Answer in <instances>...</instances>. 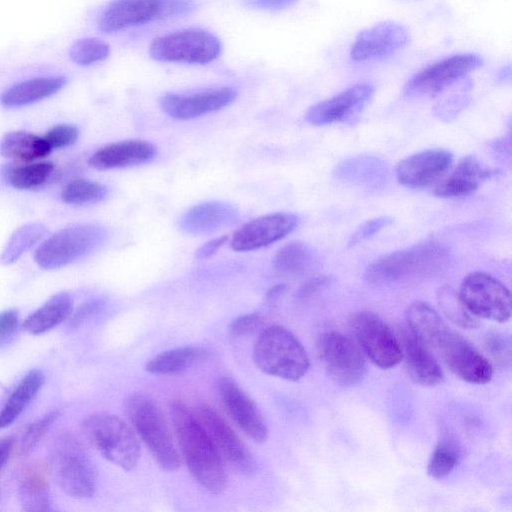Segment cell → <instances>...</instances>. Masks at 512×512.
Masks as SVG:
<instances>
[{"mask_svg":"<svg viewBox=\"0 0 512 512\" xmlns=\"http://www.w3.org/2000/svg\"><path fill=\"white\" fill-rule=\"evenodd\" d=\"M318 263L316 252L308 244L292 241L274 254L272 265L282 276H301Z\"/></svg>","mask_w":512,"mask_h":512,"instance_id":"f546056e","label":"cell"},{"mask_svg":"<svg viewBox=\"0 0 512 512\" xmlns=\"http://www.w3.org/2000/svg\"><path fill=\"white\" fill-rule=\"evenodd\" d=\"M14 440L12 437H6L0 440V471L9 459L13 449Z\"/></svg>","mask_w":512,"mask_h":512,"instance_id":"681fc988","label":"cell"},{"mask_svg":"<svg viewBox=\"0 0 512 512\" xmlns=\"http://www.w3.org/2000/svg\"><path fill=\"white\" fill-rule=\"evenodd\" d=\"M52 150L43 137L27 131H11L0 141V154L23 162L44 158Z\"/></svg>","mask_w":512,"mask_h":512,"instance_id":"4dcf8cb0","label":"cell"},{"mask_svg":"<svg viewBox=\"0 0 512 512\" xmlns=\"http://www.w3.org/2000/svg\"><path fill=\"white\" fill-rule=\"evenodd\" d=\"M79 137V129L71 124H58L43 136L51 150L74 144Z\"/></svg>","mask_w":512,"mask_h":512,"instance_id":"60d3db41","label":"cell"},{"mask_svg":"<svg viewBox=\"0 0 512 512\" xmlns=\"http://www.w3.org/2000/svg\"><path fill=\"white\" fill-rule=\"evenodd\" d=\"M297 0H243V3L255 9L276 11L293 5Z\"/></svg>","mask_w":512,"mask_h":512,"instance_id":"bcb514c9","label":"cell"},{"mask_svg":"<svg viewBox=\"0 0 512 512\" xmlns=\"http://www.w3.org/2000/svg\"><path fill=\"white\" fill-rule=\"evenodd\" d=\"M73 311V300L66 292L50 297L42 306L32 312L22 323L26 332L43 334L68 319Z\"/></svg>","mask_w":512,"mask_h":512,"instance_id":"4316f807","label":"cell"},{"mask_svg":"<svg viewBox=\"0 0 512 512\" xmlns=\"http://www.w3.org/2000/svg\"><path fill=\"white\" fill-rule=\"evenodd\" d=\"M221 53V42L212 33L189 28L160 36L149 47L151 58L161 62L206 64Z\"/></svg>","mask_w":512,"mask_h":512,"instance_id":"30bf717a","label":"cell"},{"mask_svg":"<svg viewBox=\"0 0 512 512\" xmlns=\"http://www.w3.org/2000/svg\"><path fill=\"white\" fill-rule=\"evenodd\" d=\"M437 299L443 314L455 325L465 329H473L478 326V318L467 309L458 291L452 287H442L438 292Z\"/></svg>","mask_w":512,"mask_h":512,"instance_id":"e575fe53","label":"cell"},{"mask_svg":"<svg viewBox=\"0 0 512 512\" xmlns=\"http://www.w3.org/2000/svg\"><path fill=\"white\" fill-rule=\"evenodd\" d=\"M351 327L361 351L377 367L390 369L402 360L400 341L375 313L361 311L354 314Z\"/></svg>","mask_w":512,"mask_h":512,"instance_id":"4fadbf2b","label":"cell"},{"mask_svg":"<svg viewBox=\"0 0 512 512\" xmlns=\"http://www.w3.org/2000/svg\"><path fill=\"white\" fill-rule=\"evenodd\" d=\"M452 162L453 155L449 151L428 149L403 159L396 167V178L406 187H425L440 180Z\"/></svg>","mask_w":512,"mask_h":512,"instance_id":"44dd1931","label":"cell"},{"mask_svg":"<svg viewBox=\"0 0 512 512\" xmlns=\"http://www.w3.org/2000/svg\"><path fill=\"white\" fill-rule=\"evenodd\" d=\"M198 418L223 462L242 476H252L257 469L254 457L225 419L206 404L200 406Z\"/></svg>","mask_w":512,"mask_h":512,"instance_id":"9a60e30c","label":"cell"},{"mask_svg":"<svg viewBox=\"0 0 512 512\" xmlns=\"http://www.w3.org/2000/svg\"><path fill=\"white\" fill-rule=\"evenodd\" d=\"M458 293L467 309L477 318L505 323L511 317L510 291L487 273L473 272L467 275Z\"/></svg>","mask_w":512,"mask_h":512,"instance_id":"8fae6325","label":"cell"},{"mask_svg":"<svg viewBox=\"0 0 512 512\" xmlns=\"http://www.w3.org/2000/svg\"><path fill=\"white\" fill-rule=\"evenodd\" d=\"M261 324V317L257 313L243 314L236 317L229 326V331L233 336H245Z\"/></svg>","mask_w":512,"mask_h":512,"instance_id":"ee69618b","label":"cell"},{"mask_svg":"<svg viewBox=\"0 0 512 512\" xmlns=\"http://www.w3.org/2000/svg\"><path fill=\"white\" fill-rule=\"evenodd\" d=\"M218 391L227 413L240 429L253 441L265 442L268 437L265 419L245 391L229 377L220 379Z\"/></svg>","mask_w":512,"mask_h":512,"instance_id":"ac0fdd59","label":"cell"},{"mask_svg":"<svg viewBox=\"0 0 512 512\" xmlns=\"http://www.w3.org/2000/svg\"><path fill=\"white\" fill-rule=\"evenodd\" d=\"M449 260L447 248L434 240L392 252L372 262L365 270V280L374 285L397 283L441 270Z\"/></svg>","mask_w":512,"mask_h":512,"instance_id":"7a4b0ae2","label":"cell"},{"mask_svg":"<svg viewBox=\"0 0 512 512\" xmlns=\"http://www.w3.org/2000/svg\"><path fill=\"white\" fill-rule=\"evenodd\" d=\"M226 241L227 236H221L206 242L196 251V258L205 259L212 256Z\"/></svg>","mask_w":512,"mask_h":512,"instance_id":"7dc6e473","label":"cell"},{"mask_svg":"<svg viewBox=\"0 0 512 512\" xmlns=\"http://www.w3.org/2000/svg\"><path fill=\"white\" fill-rule=\"evenodd\" d=\"M329 283V278L325 276L315 277L307 281L300 289L299 295L301 297H307L313 294L315 291L326 286Z\"/></svg>","mask_w":512,"mask_h":512,"instance_id":"c3c4849f","label":"cell"},{"mask_svg":"<svg viewBox=\"0 0 512 512\" xmlns=\"http://www.w3.org/2000/svg\"><path fill=\"white\" fill-rule=\"evenodd\" d=\"M19 499L25 511H50L52 503L44 477L38 472H30L19 488Z\"/></svg>","mask_w":512,"mask_h":512,"instance_id":"836d02e7","label":"cell"},{"mask_svg":"<svg viewBox=\"0 0 512 512\" xmlns=\"http://www.w3.org/2000/svg\"><path fill=\"white\" fill-rule=\"evenodd\" d=\"M47 233V228L40 223H29L21 226L8 240L0 255V262L6 265L14 263L41 241Z\"/></svg>","mask_w":512,"mask_h":512,"instance_id":"d6a6232c","label":"cell"},{"mask_svg":"<svg viewBox=\"0 0 512 512\" xmlns=\"http://www.w3.org/2000/svg\"><path fill=\"white\" fill-rule=\"evenodd\" d=\"M102 307L103 302L100 300H92L82 304L81 307H79L76 313L73 315L71 326L78 327L84 321H86L87 318L101 310Z\"/></svg>","mask_w":512,"mask_h":512,"instance_id":"f6af8a7d","label":"cell"},{"mask_svg":"<svg viewBox=\"0 0 512 512\" xmlns=\"http://www.w3.org/2000/svg\"><path fill=\"white\" fill-rule=\"evenodd\" d=\"M464 450L452 436L442 437L435 446L427 465L428 474L435 479L448 476L462 461Z\"/></svg>","mask_w":512,"mask_h":512,"instance_id":"1f68e13d","label":"cell"},{"mask_svg":"<svg viewBox=\"0 0 512 512\" xmlns=\"http://www.w3.org/2000/svg\"><path fill=\"white\" fill-rule=\"evenodd\" d=\"M392 221V218L382 216L364 222L351 235L348 241V246L353 247L359 243H362L363 241H366L367 239L371 238L373 235L381 231L383 228L389 226L392 223Z\"/></svg>","mask_w":512,"mask_h":512,"instance_id":"b9f144b4","label":"cell"},{"mask_svg":"<svg viewBox=\"0 0 512 512\" xmlns=\"http://www.w3.org/2000/svg\"><path fill=\"white\" fill-rule=\"evenodd\" d=\"M236 98L237 91L234 88L221 87L192 94L167 93L162 96L160 106L170 117L188 120L229 106Z\"/></svg>","mask_w":512,"mask_h":512,"instance_id":"d6986e66","label":"cell"},{"mask_svg":"<svg viewBox=\"0 0 512 512\" xmlns=\"http://www.w3.org/2000/svg\"><path fill=\"white\" fill-rule=\"evenodd\" d=\"M209 351L202 347L185 346L164 351L150 359L145 368L155 375L184 372L205 360Z\"/></svg>","mask_w":512,"mask_h":512,"instance_id":"83f0119b","label":"cell"},{"mask_svg":"<svg viewBox=\"0 0 512 512\" xmlns=\"http://www.w3.org/2000/svg\"><path fill=\"white\" fill-rule=\"evenodd\" d=\"M492 174L493 170L481 164L475 157L467 156L438 180L433 193L442 198L466 196L473 193Z\"/></svg>","mask_w":512,"mask_h":512,"instance_id":"d4e9b609","label":"cell"},{"mask_svg":"<svg viewBox=\"0 0 512 512\" xmlns=\"http://www.w3.org/2000/svg\"><path fill=\"white\" fill-rule=\"evenodd\" d=\"M158 154L157 148L143 140H125L106 145L88 160L96 170H110L151 162Z\"/></svg>","mask_w":512,"mask_h":512,"instance_id":"603a6c76","label":"cell"},{"mask_svg":"<svg viewBox=\"0 0 512 512\" xmlns=\"http://www.w3.org/2000/svg\"><path fill=\"white\" fill-rule=\"evenodd\" d=\"M109 52L110 48L105 42L96 38H85L73 44L70 57L77 64L90 65L105 60Z\"/></svg>","mask_w":512,"mask_h":512,"instance_id":"74e56055","label":"cell"},{"mask_svg":"<svg viewBox=\"0 0 512 512\" xmlns=\"http://www.w3.org/2000/svg\"><path fill=\"white\" fill-rule=\"evenodd\" d=\"M374 87L367 83L353 85L337 95L313 105L306 113L307 122L327 125L349 121L370 101Z\"/></svg>","mask_w":512,"mask_h":512,"instance_id":"ffe728a7","label":"cell"},{"mask_svg":"<svg viewBox=\"0 0 512 512\" xmlns=\"http://www.w3.org/2000/svg\"><path fill=\"white\" fill-rule=\"evenodd\" d=\"M45 382L39 369L30 370L15 386L0 411V428L11 425L33 400Z\"/></svg>","mask_w":512,"mask_h":512,"instance_id":"f1b7e54d","label":"cell"},{"mask_svg":"<svg viewBox=\"0 0 512 512\" xmlns=\"http://www.w3.org/2000/svg\"><path fill=\"white\" fill-rule=\"evenodd\" d=\"M402 359L410 379L424 387L442 383L444 374L430 348L407 326L401 328Z\"/></svg>","mask_w":512,"mask_h":512,"instance_id":"7402d4cb","label":"cell"},{"mask_svg":"<svg viewBox=\"0 0 512 512\" xmlns=\"http://www.w3.org/2000/svg\"><path fill=\"white\" fill-rule=\"evenodd\" d=\"M171 415L183 458L197 482L210 494L226 488L224 462L209 434L192 410L182 401H174Z\"/></svg>","mask_w":512,"mask_h":512,"instance_id":"6da1fadb","label":"cell"},{"mask_svg":"<svg viewBox=\"0 0 512 512\" xmlns=\"http://www.w3.org/2000/svg\"><path fill=\"white\" fill-rule=\"evenodd\" d=\"M253 359L257 367L266 374L297 381L309 369V358L300 341L287 328L272 325L258 337Z\"/></svg>","mask_w":512,"mask_h":512,"instance_id":"3957f363","label":"cell"},{"mask_svg":"<svg viewBox=\"0 0 512 512\" xmlns=\"http://www.w3.org/2000/svg\"><path fill=\"white\" fill-rule=\"evenodd\" d=\"M19 328V315L16 310L0 312V349L11 343Z\"/></svg>","mask_w":512,"mask_h":512,"instance_id":"7bdbcfd3","label":"cell"},{"mask_svg":"<svg viewBox=\"0 0 512 512\" xmlns=\"http://www.w3.org/2000/svg\"><path fill=\"white\" fill-rule=\"evenodd\" d=\"M298 223L299 218L292 213L277 212L260 216L238 229L230 245L238 252L256 250L283 239Z\"/></svg>","mask_w":512,"mask_h":512,"instance_id":"2e32d148","label":"cell"},{"mask_svg":"<svg viewBox=\"0 0 512 512\" xmlns=\"http://www.w3.org/2000/svg\"><path fill=\"white\" fill-rule=\"evenodd\" d=\"M126 407L133 427L158 464L168 471L177 470L179 454L157 404L143 394H133L128 398Z\"/></svg>","mask_w":512,"mask_h":512,"instance_id":"ba28073f","label":"cell"},{"mask_svg":"<svg viewBox=\"0 0 512 512\" xmlns=\"http://www.w3.org/2000/svg\"><path fill=\"white\" fill-rule=\"evenodd\" d=\"M427 346L434 349L447 367L463 381L486 384L493 376V367L488 359L446 323Z\"/></svg>","mask_w":512,"mask_h":512,"instance_id":"9c48e42d","label":"cell"},{"mask_svg":"<svg viewBox=\"0 0 512 512\" xmlns=\"http://www.w3.org/2000/svg\"><path fill=\"white\" fill-rule=\"evenodd\" d=\"M58 416L59 413L57 411H50L31 423L23 435L20 447L21 452L24 454L29 453L39 443Z\"/></svg>","mask_w":512,"mask_h":512,"instance_id":"ab89813d","label":"cell"},{"mask_svg":"<svg viewBox=\"0 0 512 512\" xmlns=\"http://www.w3.org/2000/svg\"><path fill=\"white\" fill-rule=\"evenodd\" d=\"M106 230L97 224H74L45 239L34 253L39 267L47 270L67 266L104 244Z\"/></svg>","mask_w":512,"mask_h":512,"instance_id":"52a82bcc","label":"cell"},{"mask_svg":"<svg viewBox=\"0 0 512 512\" xmlns=\"http://www.w3.org/2000/svg\"><path fill=\"white\" fill-rule=\"evenodd\" d=\"M484 348L489 356L500 366L510 367L511 338L503 332H490L484 337Z\"/></svg>","mask_w":512,"mask_h":512,"instance_id":"f35d334b","label":"cell"},{"mask_svg":"<svg viewBox=\"0 0 512 512\" xmlns=\"http://www.w3.org/2000/svg\"><path fill=\"white\" fill-rule=\"evenodd\" d=\"M287 287L284 284H277L271 287L266 293V299L269 302L278 301L286 292Z\"/></svg>","mask_w":512,"mask_h":512,"instance_id":"f907efd6","label":"cell"},{"mask_svg":"<svg viewBox=\"0 0 512 512\" xmlns=\"http://www.w3.org/2000/svg\"><path fill=\"white\" fill-rule=\"evenodd\" d=\"M54 170L55 166L51 162L21 165L9 170L8 181L16 189H32L46 183Z\"/></svg>","mask_w":512,"mask_h":512,"instance_id":"d590c367","label":"cell"},{"mask_svg":"<svg viewBox=\"0 0 512 512\" xmlns=\"http://www.w3.org/2000/svg\"><path fill=\"white\" fill-rule=\"evenodd\" d=\"M317 353L329 376L337 383L351 386L366 374V360L360 347L335 330L322 332L316 343Z\"/></svg>","mask_w":512,"mask_h":512,"instance_id":"7c38bea8","label":"cell"},{"mask_svg":"<svg viewBox=\"0 0 512 512\" xmlns=\"http://www.w3.org/2000/svg\"><path fill=\"white\" fill-rule=\"evenodd\" d=\"M65 83L66 79L60 76L26 80L5 90L0 96V101L3 106L9 108L26 106L57 93Z\"/></svg>","mask_w":512,"mask_h":512,"instance_id":"484cf974","label":"cell"},{"mask_svg":"<svg viewBox=\"0 0 512 512\" xmlns=\"http://www.w3.org/2000/svg\"><path fill=\"white\" fill-rule=\"evenodd\" d=\"M239 217L238 210L231 204L204 202L185 212L180 219V227L189 234H209L234 225Z\"/></svg>","mask_w":512,"mask_h":512,"instance_id":"cb8c5ba5","label":"cell"},{"mask_svg":"<svg viewBox=\"0 0 512 512\" xmlns=\"http://www.w3.org/2000/svg\"><path fill=\"white\" fill-rule=\"evenodd\" d=\"M51 468L63 492L78 499L90 498L97 486V471L85 447L72 435L57 439L52 449Z\"/></svg>","mask_w":512,"mask_h":512,"instance_id":"5b68a950","label":"cell"},{"mask_svg":"<svg viewBox=\"0 0 512 512\" xmlns=\"http://www.w3.org/2000/svg\"><path fill=\"white\" fill-rule=\"evenodd\" d=\"M196 6L195 0H112L100 14L98 27L104 33H115L187 15Z\"/></svg>","mask_w":512,"mask_h":512,"instance_id":"8992f818","label":"cell"},{"mask_svg":"<svg viewBox=\"0 0 512 512\" xmlns=\"http://www.w3.org/2000/svg\"><path fill=\"white\" fill-rule=\"evenodd\" d=\"M409 39V33L403 25L385 21L359 33L350 55L356 62L384 59L404 48Z\"/></svg>","mask_w":512,"mask_h":512,"instance_id":"e0dca14e","label":"cell"},{"mask_svg":"<svg viewBox=\"0 0 512 512\" xmlns=\"http://www.w3.org/2000/svg\"><path fill=\"white\" fill-rule=\"evenodd\" d=\"M107 194V187L99 182L76 179L63 188L61 198L67 204L79 206L98 203L104 200Z\"/></svg>","mask_w":512,"mask_h":512,"instance_id":"8d00e7d4","label":"cell"},{"mask_svg":"<svg viewBox=\"0 0 512 512\" xmlns=\"http://www.w3.org/2000/svg\"><path fill=\"white\" fill-rule=\"evenodd\" d=\"M84 440L102 457L125 470L134 469L140 458V447L131 428L119 417L97 412L81 425Z\"/></svg>","mask_w":512,"mask_h":512,"instance_id":"277c9868","label":"cell"},{"mask_svg":"<svg viewBox=\"0 0 512 512\" xmlns=\"http://www.w3.org/2000/svg\"><path fill=\"white\" fill-rule=\"evenodd\" d=\"M483 60L472 53L455 54L431 63L415 73L406 83L404 92L410 97L438 94L479 68Z\"/></svg>","mask_w":512,"mask_h":512,"instance_id":"5bb4252c","label":"cell"}]
</instances>
